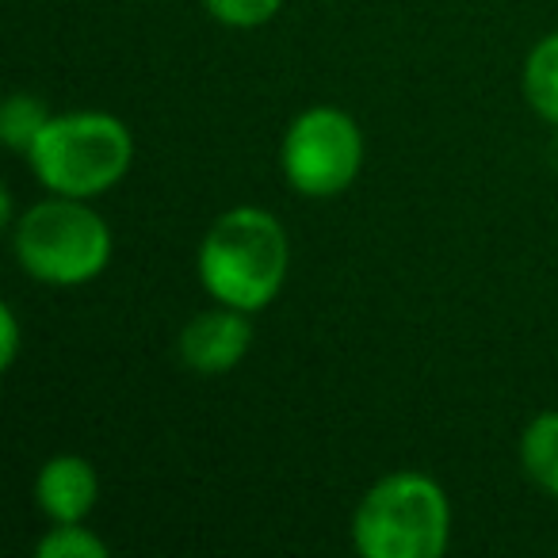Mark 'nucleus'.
<instances>
[{
    "mask_svg": "<svg viewBox=\"0 0 558 558\" xmlns=\"http://www.w3.org/2000/svg\"><path fill=\"white\" fill-rule=\"evenodd\" d=\"M12 248L27 276L50 288H81L111 260V230L85 199L54 195L16 222Z\"/></svg>",
    "mask_w": 558,
    "mask_h": 558,
    "instance_id": "4",
    "label": "nucleus"
},
{
    "mask_svg": "<svg viewBox=\"0 0 558 558\" xmlns=\"http://www.w3.org/2000/svg\"><path fill=\"white\" fill-rule=\"evenodd\" d=\"M524 93H527V104H532L547 123H558V32L539 39L532 54H527Z\"/></svg>",
    "mask_w": 558,
    "mask_h": 558,
    "instance_id": "9",
    "label": "nucleus"
},
{
    "mask_svg": "<svg viewBox=\"0 0 558 558\" xmlns=\"http://www.w3.org/2000/svg\"><path fill=\"white\" fill-rule=\"evenodd\" d=\"M364 165V134L337 108H311L283 134V177L299 195H341Z\"/></svg>",
    "mask_w": 558,
    "mask_h": 558,
    "instance_id": "5",
    "label": "nucleus"
},
{
    "mask_svg": "<svg viewBox=\"0 0 558 558\" xmlns=\"http://www.w3.org/2000/svg\"><path fill=\"white\" fill-rule=\"evenodd\" d=\"M35 497H39V509L54 524H73V520H85L93 512L96 497H100V482H96V471L88 459L50 456L39 466Z\"/></svg>",
    "mask_w": 558,
    "mask_h": 558,
    "instance_id": "7",
    "label": "nucleus"
},
{
    "mask_svg": "<svg viewBox=\"0 0 558 558\" xmlns=\"http://www.w3.org/2000/svg\"><path fill=\"white\" fill-rule=\"evenodd\" d=\"M253 344V326L248 314L238 306L218 303L215 311H199L184 329H180V360L195 375H222L241 364V356Z\"/></svg>",
    "mask_w": 558,
    "mask_h": 558,
    "instance_id": "6",
    "label": "nucleus"
},
{
    "mask_svg": "<svg viewBox=\"0 0 558 558\" xmlns=\"http://www.w3.org/2000/svg\"><path fill=\"white\" fill-rule=\"evenodd\" d=\"M291 264V241L264 207H233L199 245V283L215 303L253 314L279 295Z\"/></svg>",
    "mask_w": 558,
    "mask_h": 558,
    "instance_id": "1",
    "label": "nucleus"
},
{
    "mask_svg": "<svg viewBox=\"0 0 558 558\" xmlns=\"http://www.w3.org/2000/svg\"><path fill=\"white\" fill-rule=\"evenodd\" d=\"M520 463L527 478L558 497V413H539L520 436Z\"/></svg>",
    "mask_w": 558,
    "mask_h": 558,
    "instance_id": "8",
    "label": "nucleus"
},
{
    "mask_svg": "<svg viewBox=\"0 0 558 558\" xmlns=\"http://www.w3.org/2000/svg\"><path fill=\"white\" fill-rule=\"evenodd\" d=\"M39 558H108V543L73 520V524H54L43 535Z\"/></svg>",
    "mask_w": 558,
    "mask_h": 558,
    "instance_id": "11",
    "label": "nucleus"
},
{
    "mask_svg": "<svg viewBox=\"0 0 558 558\" xmlns=\"http://www.w3.org/2000/svg\"><path fill=\"white\" fill-rule=\"evenodd\" d=\"M27 161L47 192L96 199L126 177L134 142L123 119L108 111H65L47 119L27 149Z\"/></svg>",
    "mask_w": 558,
    "mask_h": 558,
    "instance_id": "2",
    "label": "nucleus"
},
{
    "mask_svg": "<svg viewBox=\"0 0 558 558\" xmlns=\"http://www.w3.org/2000/svg\"><path fill=\"white\" fill-rule=\"evenodd\" d=\"M47 119H50V111L43 108L35 96L16 93V96H9V104L0 111V134H4V142H9L12 149L27 154L32 142L39 138V131L47 126Z\"/></svg>",
    "mask_w": 558,
    "mask_h": 558,
    "instance_id": "10",
    "label": "nucleus"
},
{
    "mask_svg": "<svg viewBox=\"0 0 558 558\" xmlns=\"http://www.w3.org/2000/svg\"><path fill=\"white\" fill-rule=\"evenodd\" d=\"M0 326H4V344H0V364L12 367L16 364V352H20V326H16V311L4 306L0 311Z\"/></svg>",
    "mask_w": 558,
    "mask_h": 558,
    "instance_id": "13",
    "label": "nucleus"
},
{
    "mask_svg": "<svg viewBox=\"0 0 558 558\" xmlns=\"http://www.w3.org/2000/svg\"><path fill=\"white\" fill-rule=\"evenodd\" d=\"M448 539V494L421 471H395L379 478L352 517V543L364 558H440Z\"/></svg>",
    "mask_w": 558,
    "mask_h": 558,
    "instance_id": "3",
    "label": "nucleus"
},
{
    "mask_svg": "<svg viewBox=\"0 0 558 558\" xmlns=\"http://www.w3.org/2000/svg\"><path fill=\"white\" fill-rule=\"evenodd\" d=\"M203 4L226 27H260L283 9V0H203Z\"/></svg>",
    "mask_w": 558,
    "mask_h": 558,
    "instance_id": "12",
    "label": "nucleus"
}]
</instances>
